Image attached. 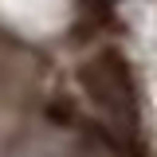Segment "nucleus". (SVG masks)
I'll use <instances>...</instances> for the list:
<instances>
[{
	"label": "nucleus",
	"mask_w": 157,
	"mask_h": 157,
	"mask_svg": "<svg viewBox=\"0 0 157 157\" xmlns=\"http://www.w3.org/2000/svg\"><path fill=\"white\" fill-rule=\"evenodd\" d=\"M78 86L94 102V110L118 130L134 134L141 122V90H137V71L122 47H98L78 63Z\"/></svg>",
	"instance_id": "nucleus-1"
}]
</instances>
